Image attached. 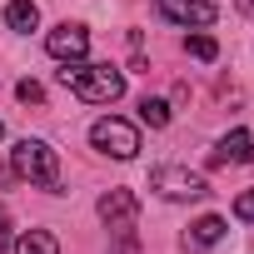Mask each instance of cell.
I'll list each match as a JSON object with an SVG mask.
<instances>
[{
	"label": "cell",
	"instance_id": "obj_3",
	"mask_svg": "<svg viewBox=\"0 0 254 254\" xmlns=\"http://www.w3.org/2000/svg\"><path fill=\"white\" fill-rule=\"evenodd\" d=\"M100 219H105V229L110 234H120V244H115V254H135V219H140V199L130 194V190H110V194H100Z\"/></svg>",
	"mask_w": 254,
	"mask_h": 254
},
{
	"label": "cell",
	"instance_id": "obj_12",
	"mask_svg": "<svg viewBox=\"0 0 254 254\" xmlns=\"http://www.w3.org/2000/svg\"><path fill=\"white\" fill-rule=\"evenodd\" d=\"M140 120L150 125V130H165V125H170V105H165V100H150V95H145V100H140Z\"/></svg>",
	"mask_w": 254,
	"mask_h": 254
},
{
	"label": "cell",
	"instance_id": "obj_15",
	"mask_svg": "<svg viewBox=\"0 0 254 254\" xmlns=\"http://www.w3.org/2000/svg\"><path fill=\"white\" fill-rule=\"evenodd\" d=\"M234 219H254V190H244L234 199Z\"/></svg>",
	"mask_w": 254,
	"mask_h": 254
},
{
	"label": "cell",
	"instance_id": "obj_7",
	"mask_svg": "<svg viewBox=\"0 0 254 254\" xmlns=\"http://www.w3.org/2000/svg\"><path fill=\"white\" fill-rule=\"evenodd\" d=\"M155 15L175 25H214V0H155Z\"/></svg>",
	"mask_w": 254,
	"mask_h": 254
},
{
	"label": "cell",
	"instance_id": "obj_8",
	"mask_svg": "<svg viewBox=\"0 0 254 254\" xmlns=\"http://www.w3.org/2000/svg\"><path fill=\"white\" fill-rule=\"evenodd\" d=\"M209 165H254V135L249 130H229L219 140V150L209 155Z\"/></svg>",
	"mask_w": 254,
	"mask_h": 254
},
{
	"label": "cell",
	"instance_id": "obj_2",
	"mask_svg": "<svg viewBox=\"0 0 254 254\" xmlns=\"http://www.w3.org/2000/svg\"><path fill=\"white\" fill-rule=\"evenodd\" d=\"M10 170H15L20 180H30V185L60 194V155H55L45 140H20V145L10 150Z\"/></svg>",
	"mask_w": 254,
	"mask_h": 254
},
{
	"label": "cell",
	"instance_id": "obj_6",
	"mask_svg": "<svg viewBox=\"0 0 254 254\" xmlns=\"http://www.w3.org/2000/svg\"><path fill=\"white\" fill-rule=\"evenodd\" d=\"M45 50H50L60 65L85 60V50H90V30H85V25H75V20H65V25H55V30L45 35Z\"/></svg>",
	"mask_w": 254,
	"mask_h": 254
},
{
	"label": "cell",
	"instance_id": "obj_13",
	"mask_svg": "<svg viewBox=\"0 0 254 254\" xmlns=\"http://www.w3.org/2000/svg\"><path fill=\"white\" fill-rule=\"evenodd\" d=\"M185 50H190L194 60H219V45H214L209 35H185Z\"/></svg>",
	"mask_w": 254,
	"mask_h": 254
},
{
	"label": "cell",
	"instance_id": "obj_16",
	"mask_svg": "<svg viewBox=\"0 0 254 254\" xmlns=\"http://www.w3.org/2000/svg\"><path fill=\"white\" fill-rule=\"evenodd\" d=\"M5 249H10V214L0 209V254H5Z\"/></svg>",
	"mask_w": 254,
	"mask_h": 254
},
{
	"label": "cell",
	"instance_id": "obj_11",
	"mask_svg": "<svg viewBox=\"0 0 254 254\" xmlns=\"http://www.w3.org/2000/svg\"><path fill=\"white\" fill-rule=\"evenodd\" d=\"M15 254H60V239L50 229H25L15 239Z\"/></svg>",
	"mask_w": 254,
	"mask_h": 254
},
{
	"label": "cell",
	"instance_id": "obj_14",
	"mask_svg": "<svg viewBox=\"0 0 254 254\" xmlns=\"http://www.w3.org/2000/svg\"><path fill=\"white\" fill-rule=\"evenodd\" d=\"M15 95H20L25 105H45V90H40L35 80H20V85H15Z\"/></svg>",
	"mask_w": 254,
	"mask_h": 254
},
{
	"label": "cell",
	"instance_id": "obj_9",
	"mask_svg": "<svg viewBox=\"0 0 254 254\" xmlns=\"http://www.w3.org/2000/svg\"><path fill=\"white\" fill-rule=\"evenodd\" d=\"M5 25L20 30V35H30L40 25V5H35V0H10V5H5Z\"/></svg>",
	"mask_w": 254,
	"mask_h": 254
},
{
	"label": "cell",
	"instance_id": "obj_4",
	"mask_svg": "<svg viewBox=\"0 0 254 254\" xmlns=\"http://www.w3.org/2000/svg\"><path fill=\"white\" fill-rule=\"evenodd\" d=\"M150 190L160 194V199H204L209 194V180L199 175V170H190V165H155L150 170Z\"/></svg>",
	"mask_w": 254,
	"mask_h": 254
},
{
	"label": "cell",
	"instance_id": "obj_1",
	"mask_svg": "<svg viewBox=\"0 0 254 254\" xmlns=\"http://www.w3.org/2000/svg\"><path fill=\"white\" fill-rule=\"evenodd\" d=\"M60 85L85 105H115L125 95V75L115 65H90V60H70L60 70Z\"/></svg>",
	"mask_w": 254,
	"mask_h": 254
},
{
	"label": "cell",
	"instance_id": "obj_19",
	"mask_svg": "<svg viewBox=\"0 0 254 254\" xmlns=\"http://www.w3.org/2000/svg\"><path fill=\"white\" fill-rule=\"evenodd\" d=\"M0 135H5V125H0Z\"/></svg>",
	"mask_w": 254,
	"mask_h": 254
},
{
	"label": "cell",
	"instance_id": "obj_18",
	"mask_svg": "<svg viewBox=\"0 0 254 254\" xmlns=\"http://www.w3.org/2000/svg\"><path fill=\"white\" fill-rule=\"evenodd\" d=\"M10 175H15V170H5V165H0V185H5V180H10Z\"/></svg>",
	"mask_w": 254,
	"mask_h": 254
},
{
	"label": "cell",
	"instance_id": "obj_5",
	"mask_svg": "<svg viewBox=\"0 0 254 254\" xmlns=\"http://www.w3.org/2000/svg\"><path fill=\"white\" fill-rule=\"evenodd\" d=\"M90 145L100 155H110V160H135L140 155V130L130 120H120V115H105V120L90 125Z\"/></svg>",
	"mask_w": 254,
	"mask_h": 254
},
{
	"label": "cell",
	"instance_id": "obj_17",
	"mask_svg": "<svg viewBox=\"0 0 254 254\" xmlns=\"http://www.w3.org/2000/svg\"><path fill=\"white\" fill-rule=\"evenodd\" d=\"M239 10H244V15H254V0H239Z\"/></svg>",
	"mask_w": 254,
	"mask_h": 254
},
{
	"label": "cell",
	"instance_id": "obj_10",
	"mask_svg": "<svg viewBox=\"0 0 254 254\" xmlns=\"http://www.w3.org/2000/svg\"><path fill=\"white\" fill-rule=\"evenodd\" d=\"M224 229H229V224H224L219 214H204V219H194V224H190V244H194V249H209V244H219V239H224Z\"/></svg>",
	"mask_w": 254,
	"mask_h": 254
}]
</instances>
